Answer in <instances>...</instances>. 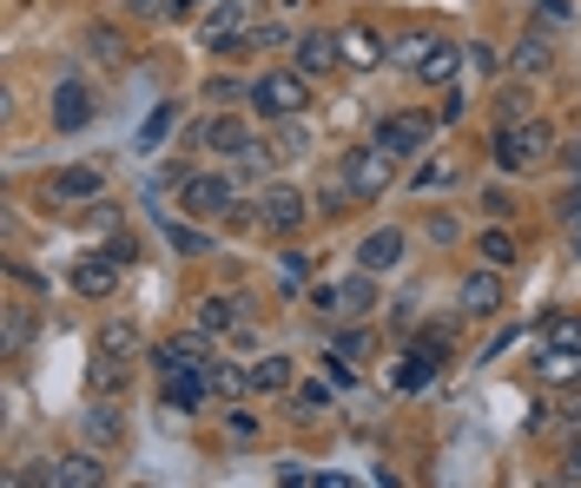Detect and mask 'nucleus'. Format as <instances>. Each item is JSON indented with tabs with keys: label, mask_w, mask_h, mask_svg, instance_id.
Instances as JSON below:
<instances>
[{
	"label": "nucleus",
	"mask_w": 581,
	"mask_h": 488,
	"mask_svg": "<svg viewBox=\"0 0 581 488\" xmlns=\"http://www.w3.org/2000/svg\"><path fill=\"white\" fill-rule=\"evenodd\" d=\"M93 350H100V357H120V364H133V357H140V331H133L126 317H113V324L100 331V344H93Z\"/></svg>",
	"instance_id": "24"
},
{
	"label": "nucleus",
	"mask_w": 581,
	"mask_h": 488,
	"mask_svg": "<svg viewBox=\"0 0 581 488\" xmlns=\"http://www.w3.org/2000/svg\"><path fill=\"white\" fill-rule=\"evenodd\" d=\"M152 364L165 369V376H172V369H192V364H212V344H205V331H198V337H172V344L152 350Z\"/></svg>",
	"instance_id": "17"
},
{
	"label": "nucleus",
	"mask_w": 581,
	"mask_h": 488,
	"mask_svg": "<svg viewBox=\"0 0 581 488\" xmlns=\"http://www.w3.org/2000/svg\"><path fill=\"white\" fill-rule=\"evenodd\" d=\"M73 291H80L86 304L113 297V291H120V257H86V264H73Z\"/></svg>",
	"instance_id": "12"
},
{
	"label": "nucleus",
	"mask_w": 581,
	"mask_h": 488,
	"mask_svg": "<svg viewBox=\"0 0 581 488\" xmlns=\"http://www.w3.org/2000/svg\"><path fill=\"white\" fill-rule=\"evenodd\" d=\"M436 369H442V337H430V344H410V357L397 364V389H430Z\"/></svg>",
	"instance_id": "14"
},
{
	"label": "nucleus",
	"mask_w": 581,
	"mask_h": 488,
	"mask_svg": "<svg viewBox=\"0 0 581 488\" xmlns=\"http://www.w3.org/2000/svg\"><path fill=\"white\" fill-rule=\"evenodd\" d=\"M252 100H258V113H272V120H297V113L310 106V73H297V67L265 73V80L252 87Z\"/></svg>",
	"instance_id": "3"
},
{
	"label": "nucleus",
	"mask_w": 581,
	"mask_h": 488,
	"mask_svg": "<svg viewBox=\"0 0 581 488\" xmlns=\"http://www.w3.org/2000/svg\"><path fill=\"white\" fill-rule=\"evenodd\" d=\"M27 344V311H7V350H20Z\"/></svg>",
	"instance_id": "40"
},
{
	"label": "nucleus",
	"mask_w": 581,
	"mask_h": 488,
	"mask_svg": "<svg viewBox=\"0 0 581 488\" xmlns=\"http://www.w3.org/2000/svg\"><path fill=\"white\" fill-rule=\"evenodd\" d=\"M212 389H218V396H245V389H252V369L212 364Z\"/></svg>",
	"instance_id": "32"
},
{
	"label": "nucleus",
	"mask_w": 581,
	"mask_h": 488,
	"mask_svg": "<svg viewBox=\"0 0 581 488\" xmlns=\"http://www.w3.org/2000/svg\"><path fill=\"white\" fill-rule=\"evenodd\" d=\"M509 67H516L522 80H536V73H549V67H555V47H549L542 33H522V40H516V53H509Z\"/></svg>",
	"instance_id": "20"
},
{
	"label": "nucleus",
	"mask_w": 581,
	"mask_h": 488,
	"mask_svg": "<svg viewBox=\"0 0 581 488\" xmlns=\"http://www.w3.org/2000/svg\"><path fill=\"white\" fill-rule=\"evenodd\" d=\"M86 436H93V443H120V409H113V403H93V409H86Z\"/></svg>",
	"instance_id": "28"
},
{
	"label": "nucleus",
	"mask_w": 581,
	"mask_h": 488,
	"mask_svg": "<svg viewBox=\"0 0 581 488\" xmlns=\"http://www.w3.org/2000/svg\"><path fill=\"white\" fill-rule=\"evenodd\" d=\"M377 145H390L397 159H410V152L430 145V120L424 113H390V120H377Z\"/></svg>",
	"instance_id": "8"
},
{
	"label": "nucleus",
	"mask_w": 581,
	"mask_h": 488,
	"mask_svg": "<svg viewBox=\"0 0 581 488\" xmlns=\"http://www.w3.org/2000/svg\"><path fill=\"white\" fill-rule=\"evenodd\" d=\"M86 53H93V60H106V67H120V60H126V47H120V33H113V27H93V33H86Z\"/></svg>",
	"instance_id": "29"
},
{
	"label": "nucleus",
	"mask_w": 581,
	"mask_h": 488,
	"mask_svg": "<svg viewBox=\"0 0 581 488\" xmlns=\"http://www.w3.org/2000/svg\"><path fill=\"white\" fill-rule=\"evenodd\" d=\"M377 60H390V47H384L370 27H350V33H344V67H377Z\"/></svg>",
	"instance_id": "23"
},
{
	"label": "nucleus",
	"mask_w": 581,
	"mask_h": 488,
	"mask_svg": "<svg viewBox=\"0 0 581 488\" xmlns=\"http://www.w3.org/2000/svg\"><path fill=\"white\" fill-rule=\"evenodd\" d=\"M456 67H462V47H456V40H430V53H424L417 80H424V87H449V80H456Z\"/></svg>",
	"instance_id": "19"
},
{
	"label": "nucleus",
	"mask_w": 581,
	"mask_h": 488,
	"mask_svg": "<svg viewBox=\"0 0 581 488\" xmlns=\"http://www.w3.org/2000/svg\"><path fill=\"white\" fill-rule=\"evenodd\" d=\"M198 40L218 47V53L245 47V40H252V0H212L205 20H198Z\"/></svg>",
	"instance_id": "4"
},
{
	"label": "nucleus",
	"mask_w": 581,
	"mask_h": 488,
	"mask_svg": "<svg viewBox=\"0 0 581 488\" xmlns=\"http://www.w3.org/2000/svg\"><path fill=\"white\" fill-rule=\"evenodd\" d=\"M100 192H106V172H100V165H67V172L47 179V199H53V205H86V199H100Z\"/></svg>",
	"instance_id": "7"
},
{
	"label": "nucleus",
	"mask_w": 581,
	"mask_h": 488,
	"mask_svg": "<svg viewBox=\"0 0 581 488\" xmlns=\"http://www.w3.org/2000/svg\"><path fill=\"white\" fill-rule=\"evenodd\" d=\"M310 304H317L324 317H337V304H344V291H337V284H317V291H310Z\"/></svg>",
	"instance_id": "37"
},
{
	"label": "nucleus",
	"mask_w": 581,
	"mask_h": 488,
	"mask_svg": "<svg viewBox=\"0 0 581 488\" xmlns=\"http://www.w3.org/2000/svg\"><path fill=\"white\" fill-rule=\"evenodd\" d=\"M344 67V40H330V33H297V73H337Z\"/></svg>",
	"instance_id": "11"
},
{
	"label": "nucleus",
	"mask_w": 581,
	"mask_h": 488,
	"mask_svg": "<svg viewBox=\"0 0 581 488\" xmlns=\"http://www.w3.org/2000/svg\"><path fill=\"white\" fill-rule=\"evenodd\" d=\"M179 205H185V218H225L232 212V179L192 172V179H179Z\"/></svg>",
	"instance_id": "5"
},
{
	"label": "nucleus",
	"mask_w": 581,
	"mask_h": 488,
	"mask_svg": "<svg viewBox=\"0 0 581 488\" xmlns=\"http://www.w3.org/2000/svg\"><path fill=\"white\" fill-rule=\"evenodd\" d=\"M476 251H482V264H496V271H509V264L522 257V251H516V238H509L502 225H496V232H482V244H476Z\"/></svg>",
	"instance_id": "26"
},
{
	"label": "nucleus",
	"mask_w": 581,
	"mask_h": 488,
	"mask_svg": "<svg viewBox=\"0 0 581 488\" xmlns=\"http://www.w3.org/2000/svg\"><path fill=\"white\" fill-rule=\"evenodd\" d=\"M549 350L581 357V317H549Z\"/></svg>",
	"instance_id": "30"
},
{
	"label": "nucleus",
	"mask_w": 581,
	"mask_h": 488,
	"mask_svg": "<svg viewBox=\"0 0 581 488\" xmlns=\"http://www.w3.org/2000/svg\"><path fill=\"white\" fill-rule=\"evenodd\" d=\"M344 179H350V192H357V199H384V192H390V179H397V152L370 139V145H357V152L344 159Z\"/></svg>",
	"instance_id": "2"
},
{
	"label": "nucleus",
	"mask_w": 581,
	"mask_h": 488,
	"mask_svg": "<svg viewBox=\"0 0 581 488\" xmlns=\"http://www.w3.org/2000/svg\"><path fill=\"white\" fill-rule=\"evenodd\" d=\"M462 311H469V317H496V311H502V277H496V264H482V271L462 277Z\"/></svg>",
	"instance_id": "13"
},
{
	"label": "nucleus",
	"mask_w": 581,
	"mask_h": 488,
	"mask_svg": "<svg viewBox=\"0 0 581 488\" xmlns=\"http://www.w3.org/2000/svg\"><path fill=\"white\" fill-rule=\"evenodd\" d=\"M542 13H549V20H575V7H569V0H542Z\"/></svg>",
	"instance_id": "42"
},
{
	"label": "nucleus",
	"mask_w": 581,
	"mask_h": 488,
	"mask_svg": "<svg viewBox=\"0 0 581 488\" xmlns=\"http://www.w3.org/2000/svg\"><path fill=\"white\" fill-rule=\"evenodd\" d=\"M337 357H344V364H364V357H370V331H344V337H337Z\"/></svg>",
	"instance_id": "34"
},
{
	"label": "nucleus",
	"mask_w": 581,
	"mask_h": 488,
	"mask_svg": "<svg viewBox=\"0 0 581 488\" xmlns=\"http://www.w3.org/2000/svg\"><path fill=\"white\" fill-rule=\"evenodd\" d=\"M106 482V462L100 456H67L53 462V488H100Z\"/></svg>",
	"instance_id": "21"
},
{
	"label": "nucleus",
	"mask_w": 581,
	"mask_h": 488,
	"mask_svg": "<svg viewBox=\"0 0 581 488\" xmlns=\"http://www.w3.org/2000/svg\"><path fill=\"white\" fill-rule=\"evenodd\" d=\"M555 152V132L542 120H522V125H502L496 132V165L502 172H529V165H542Z\"/></svg>",
	"instance_id": "1"
},
{
	"label": "nucleus",
	"mask_w": 581,
	"mask_h": 488,
	"mask_svg": "<svg viewBox=\"0 0 581 488\" xmlns=\"http://www.w3.org/2000/svg\"><path fill=\"white\" fill-rule=\"evenodd\" d=\"M290 396H297V416H317V409L330 403V389H324V383H297Z\"/></svg>",
	"instance_id": "35"
},
{
	"label": "nucleus",
	"mask_w": 581,
	"mask_h": 488,
	"mask_svg": "<svg viewBox=\"0 0 581 488\" xmlns=\"http://www.w3.org/2000/svg\"><path fill=\"white\" fill-rule=\"evenodd\" d=\"M106 257H120V264H133V257H140V244H133V238H113V244H106Z\"/></svg>",
	"instance_id": "41"
},
{
	"label": "nucleus",
	"mask_w": 581,
	"mask_h": 488,
	"mask_svg": "<svg viewBox=\"0 0 581 488\" xmlns=\"http://www.w3.org/2000/svg\"><path fill=\"white\" fill-rule=\"evenodd\" d=\"M424 53H430V40H424V33H404V40L390 47V60H397V67H410V73L424 67Z\"/></svg>",
	"instance_id": "33"
},
{
	"label": "nucleus",
	"mask_w": 581,
	"mask_h": 488,
	"mask_svg": "<svg viewBox=\"0 0 581 488\" xmlns=\"http://www.w3.org/2000/svg\"><path fill=\"white\" fill-rule=\"evenodd\" d=\"M370 277H377V271H364V264H357V277H350V284H337V291H344L337 317H370V311H377V284H370Z\"/></svg>",
	"instance_id": "22"
},
{
	"label": "nucleus",
	"mask_w": 581,
	"mask_h": 488,
	"mask_svg": "<svg viewBox=\"0 0 581 488\" xmlns=\"http://www.w3.org/2000/svg\"><path fill=\"white\" fill-rule=\"evenodd\" d=\"M238 324H245V304L238 297H198V311H192V331H205V337L238 331Z\"/></svg>",
	"instance_id": "15"
},
{
	"label": "nucleus",
	"mask_w": 581,
	"mask_h": 488,
	"mask_svg": "<svg viewBox=\"0 0 581 488\" xmlns=\"http://www.w3.org/2000/svg\"><path fill=\"white\" fill-rule=\"evenodd\" d=\"M159 232H165V244H172V251H185V257H198V251H212V238H205L198 225H185V218H165Z\"/></svg>",
	"instance_id": "25"
},
{
	"label": "nucleus",
	"mask_w": 581,
	"mask_h": 488,
	"mask_svg": "<svg viewBox=\"0 0 581 488\" xmlns=\"http://www.w3.org/2000/svg\"><path fill=\"white\" fill-rule=\"evenodd\" d=\"M482 205H489V218H509V212H516V199H509L502 185H496V192H482Z\"/></svg>",
	"instance_id": "39"
},
{
	"label": "nucleus",
	"mask_w": 581,
	"mask_h": 488,
	"mask_svg": "<svg viewBox=\"0 0 581 488\" xmlns=\"http://www.w3.org/2000/svg\"><path fill=\"white\" fill-rule=\"evenodd\" d=\"M225 429H232L238 443H252V436H258V416H252V409H232V423H225Z\"/></svg>",
	"instance_id": "38"
},
{
	"label": "nucleus",
	"mask_w": 581,
	"mask_h": 488,
	"mask_svg": "<svg viewBox=\"0 0 581 488\" xmlns=\"http://www.w3.org/2000/svg\"><path fill=\"white\" fill-rule=\"evenodd\" d=\"M252 389H290V357H258L252 364Z\"/></svg>",
	"instance_id": "27"
},
{
	"label": "nucleus",
	"mask_w": 581,
	"mask_h": 488,
	"mask_svg": "<svg viewBox=\"0 0 581 488\" xmlns=\"http://www.w3.org/2000/svg\"><path fill=\"white\" fill-rule=\"evenodd\" d=\"M357 264H364V271H397V264H404V232H390V225L370 232V238L357 244Z\"/></svg>",
	"instance_id": "18"
},
{
	"label": "nucleus",
	"mask_w": 581,
	"mask_h": 488,
	"mask_svg": "<svg viewBox=\"0 0 581 488\" xmlns=\"http://www.w3.org/2000/svg\"><path fill=\"white\" fill-rule=\"evenodd\" d=\"M192 145H212V152H252V132H245V120H205L192 125Z\"/></svg>",
	"instance_id": "16"
},
{
	"label": "nucleus",
	"mask_w": 581,
	"mask_h": 488,
	"mask_svg": "<svg viewBox=\"0 0 581 488\" xmlns=\"http://www.w3.org/2000/svg\"><path fill=\"white\" fill-rule=\"evenodd\" d=\"M304 218H310V199H304L297 185L278 179V185H265V192H258V225H265V232H285V238H290Z\"/></svg>",
	"instance_id": "6"
},
{
	"label": "nucleus",
	"mask_w": 581,
	"mask_h": 488,
	"mask_svg": "<svg viewBox=\"0 0 581 488\" xmlns=\"http://www.w3.org/2000/svg\"><path fill=\"white\" fill-rule=\"evenodd\" d=\"M165 132H172V106H159V113H152V120H145V145H159V139H165Z\"/></svg>",
	"instance_id": "36"
},
{
	"label": "nucleus",
	"mask_w": 581,
	"mask_h": 488,
	"mask_svg": "<svg viewBox=\"0 0 581 488\" xmlns=\"http://www.w3.org/2000/svg\"><path fill=\"white\" fill-rule=\"evenodd\" d=\"M496 120H502V125L529 120V80H522V87H502V100H496Z\"/></svg>",
	"instance_id": "31"
},
{
	"label": "nucleus",
	"mask_w": 581,
	"mask_h": 488,
	"mask_svg": "<svg viewBox=\"0 0 581 488\" xmlns=\"http://www.w3.org/2000/svg\"><path fill=\"white\" fill-rule=\"evenodd\" d=\"M205 396H218V389H212V364H192V369H172V376H165V403H172V409H198Z\"/></svg>",
	"instance_id": "10"
},
{
	"label": "nucleus",
	"mask_w": 581,
	"mask_h": 488,
	"mask_svg": "<svg viewBox=\"0 0 581 488\" xmlns=\"http://www.w3.org/2000/svg\"><path fill=\"white\" fill-rule=\"evenodd\" d=\"M86 120H93V87L86 80H60L53 87V125L60 132H80Z\"/></svg>",
	"instance_id": "9"
}]
</instances>
